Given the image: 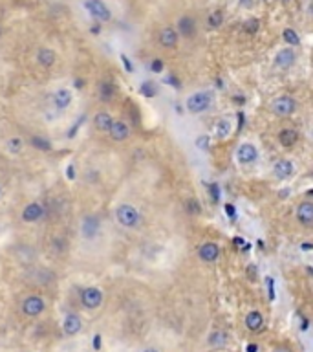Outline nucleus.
I'll use <instances>...</instances> for the list:
<instances>
[{
  "instance_id": "4be33fe9",
  "label": "nucleus",
  "mask_w": 313,
  "mask_h": 352,
  "mask_svg": "<svg viewBox=\"0 0 313 352\" xmlns=\"http://www.w3.org/2000/svg\"><path fill=\"white\" fill-rule=\"evenodd\" d=\"M55 59H57V55H55V52L50 48H40L39 52H37V63L42 68H52L53 64H55Z\"/></svg>"
},
{
  "instance_id": "f8f14e48",
  "label": "nucleus",
  "mask_w": 313,
  "mask_h": 352,
  "mask_svg": "<svg viewBox=\"0 0 313 352\" xmlns=\"http://www.w3.org/2000/svg\"><path fill=\"white\" fill-rule=\"evenodd\" d=\"M44 206L39 202H31L28 204L24 209H22V220L26 224H33V222H39L44 217Z\"/></svg>"
},
{
  "instance_id": "39448f33",
  "label": "nucleus",
  "mask_w": 313,
  "mask_h": 352,
  "mask_svg": "<svg viewBox=\"0 0 313 352\" xmlns=\"http://www.w3.org/2000/svg\"><path fill=\"white\" fill-rule=\"evenodd\" d=\"M81 303L84 304V308H88V310L99 308L103 303V292L99 288H96V286L84 288L81 294Z\"/></svg>"
},
{
  "instance_id": "393cba45",
  "label": "nucleus",
  "mask_w": 313,
  "mask_h": 352,
  "mask_svg": "<svg viewBox=\"0 0 313 352\" xmlns=\"http://www.w3.org/2000/svg\"><path fill=\"white\" fill-rule=\"evenodd\" d=\"M22 147H24V141L20 140V138H10V140L6 141V149L11 154H20Z\"/></svg>"
},
{
  "instance_id": "c03bdc74",
  "label": "nucleus",
  "mask_w": 313,
  "mask_h": 352,
  "mask_svg": "<svg viewBox=\"0 0 313 352\" xmlns=\"http://www.w3.org/2000/svg\"><path fill=\"white\" fill-rule=\"evenodd\" d=\"M92 33H99V26H92Z\"/></svg>"
},
{
  "instance_id": "473e14b6",
  "label": "nucleus",
  "mask_w": 313,
  "mask_h": 352,
  "mask_svg": "<svg viewBox=\"0 0 313 352\" xmlns=\"http://www.w3.org/2000/svg\"><path fill=\"white\" fill-rule=\"evenodd\" d=\"M256 0H238V6L244 8V10H251V8H255Z\"/></svg>"
},
{
  "instance_id": "72a5a7b5",
  "label": "nucleus",
  "mask_w": 313,
  "mask_h": 352,
  "mask_svg": "<svg viewBox=\"0 0 313 352\" xmlns=\"http://www.w3.org/2000/svg\"><path fill=\"white\" fill-rule=\"evenodd\" d=\"M187 209L191 213H200V204H198V200H189V202H187Z\"/></svg>"
},
{
  "instance_id": "5701e85b",
  "label": "nucleus",
  "mask_w": 313,
  "mask_h": 352,
  "mask_svg": "<svg viewBox=\"0 0 313 352\" xmlns=\"http://www.w3.org/2000/svg\"><path fill=\"white\" fill-rule=\"evenodd\" d=\"M282 39H284V43L288 44L289 48H295V46H299V44H300L299 33H297L293 28H284V29H282Z\"/></svg>"
},
{
  "instance_id": "a18cd8bd",
  "label": "nucleus",
  "mask_w": 313,
  "mask_h": 352,
  "mask_svg": "<svg viewBox=\"0 0 313 352\" xmlns=\"http://www.w3.org/2000/svg\"><path fill=\"white\" fill-rule=\"evenodd\" d=\"M143 352H159V350H156V348H145Z\"/></svg>"
},
{
  "instance_id": "c756f323",
  "label": "nucleus",
  "mask_w": 313,
  "mask_h": 352,
  "mask_svg": "<svg viewBox=\"0 0 313 352\" xmlns=\"http://www.w3.org/2000/svg\"><path fill=\"white\" fill-rule=\"evenodd\" d=\"M114 94H116L114 85H110V83H103L101 85V99L103 101H110L112 97H114Z\"/></svg>"
},
{
  "instance_id": "f704fd0d",
  "label": "nucleus",
  "mask_w": 313,
  "mask_h": 352,
  "mask_svg": "<svg viewBox=\"0 0 313 352\" xmlns=\"http://www.w3.org/2000/svg\"><path fill=\"white\" fill-rule=\"evenodd\" d=\"M150 68H152V72H156V73L163 72V63H161L159 59H156V61H152V64H150Z\"/></svg>"
},
{
  "instance_id": "ea45409f",
  "label": "nucleus",
  "mask_w": 313,
  "mask_h": 352,
  "mask_svg": "<svg viewBox=\"0 0 313 352\" xmlns=\"http://www.w3.org/2000/svg\"><path fill=\"white\" fill-rule=\"evenodd\" d=\"M94 345H96V348L101 347V336H96V339H94Z\"/></svg>"
},
{
  "instance_id": "aec40b11",
  "label": "nucleus",
  "mask_w": 313,
  "mask_h": 352,
  "mask_svg": "<svg viewBox=\"0 0 313 352\" xmlns=\"http://www.w3.org/2000/svg\"><path fill=\"white\" fill-rule=\"evenodd\" d=\"M279 141L282 147L291 149V147L299 141V132L295 131V129H282V131L279 132Z\"/></svg>"
},
{
  "instance_id": "1a4fd4ad",
  "label": "nucleus",
  "mask_w": 313,
  "mask_h": 352,
  "mask_svg": "<svg viewBox=\"0 0 313 352\" xmlns=\"http://www.w3.org/2000/svg\"><path fill=\"white\" fill-rule=\"evenodd\" d=\"M101 231V222L97 217H84V220L81 222V233L82 237L86 239V241H92V239H96Z\"/></svg>"
},
{
  "instance_id": "6ab92c4d",
  "label": "nucleus",
  "mask_w": 313,
  "mask_h": 352,
  "mask_svg": "<svg viewBox=\"0 0 313 352\" xmlns=\"http://www.w3.org/2000/svg\"><path fill=\"white\" fill-rule=\"evenodd\" d=\"M112 123H114V118L108 112H97L96 116H94V125H96V129L99 132H106L108 134Z\"/></svg>"
},
{
  "instance_id": "b1692460",
  "label": "nucleus",
  "mask_w": 313,
  "mask_h": 352,
  "mask_svg": "<svg viewBox=\"0 0 313 352\" xmlns=\"http://www.w3.org/2000/svg\"><path fill=\"white\" fill-rule=\"evenodd\" d=\"M29 143L33 145L37 150H42V152H48V150H52V141L46 140V138H42V136H31Z\"/></svg>"
},
{
  "instance_id": "423d86ee",
  "label": "nucleus",
  "mask_w": 313,
  "mask_h": 352,
  "mask_svg": "<svg viewBox=\"0 0 313 352\" xmlns=\"http://www.w3.org/2000/svg\"><path fill=\"white\" fill-rule=\"evenodd\" d=\"M84 8H86L88 13H90L96 20H99V22H108V20L112 19L110 10L103 4L101 0H86Z\"/></svg>"
},
{
  "instance_id": "f03ea898",
  "label": "nucleus",
  "mask_w": 313,
  "mask_h": 352,
  "mask_svg": "<svg viewBox=\"0 0 313 352\" xmlns=\"http://www.w3.org/2000/svg\"><path fill=\"white\" fill-rule=\"evenodd\" d=\"M116 220L123 227H138L141 222V213L132 204H121L116 209Z\"/></svg>"
},
{
  "instance_id": "c85d7f7f",
  "label": "nucleus",
  "mask_w": 313,
  "mask_h": 352,
  "mask_svg": "<svg viewBox=\"0 0 313 352\" xmlns=\"http://www.w3.org/2000/svg\"><path fill=\"white\" fill-rule=\"evenodd\" d=\"M258 28H260V20L255 19V17H251V19H247L246 22H244V29H246V33H249V35H255L256 31H258Z\"/></svg>"
},
{
  "instance_id": "c9c22d12",
  "label": "nucleus",
  "mask_w": 313,
  "mask_h": 352,
  "mask_svg": "<svg viewBox=\"0 0 313 352\" xmlns=\"http://www.w3.org/2000/svg\"><path fill=\"white\" fill-rule=\"evenodd\" d=\"M121 61H123V64L126 66V70L132 72V64H130V61H128V57H126V55H121Z\"/></svg>"
},
{
  "instance_id": "a211bd4d",
  "label": "nucleus",
  "mask_w": 313,
  "mask_h": 352,
  "mask_svg": "<svg viewBox=\"0 0 313 352\" xmlns=\"http://www.w3.org/2000/svg\"><path fill=\"white\" fill-rule=\"evenodd\" d=\"M82 328V323H81V318L75 316V314H68L66 318L63 321V330L66 336H75V334L81 332Z\"/></svg>"
},
{
  "instance_id": "79ce46f5",
  "label": "nucleus",
  "mask_w": 313,
  "mask_h": 352,
  "mask_svg": "<svg viewBox=\"0 0 313 352\" xmlns=\"http://www.w3.org/2000/svg\"><path fill=\"white\" fill-rule=\"evenodd\" d=\"M288 191H289V189H282V193H280V198H286V197H288Z\"/></svg>"
},
{
  "instance_id": "f257e3e1",
  "label": "nucleus",
  "mask_w": 313,
  "mask_h": 352,
  "mask_svg": "<svg viewBox=\"0 0 313 352\" xmlns=\"http://www.w3.org/2000/svg\"><path fill=\"white\" fill-rule=\"evenodd\" d=\"M211 105H212V94L207 90L194 92V94H191L187 97V101H185V106H187V110L191 114H202V112L209 110Z\"/></svg>"
},
{
  "instance_id": "412c9836",
  "label": "nucleus",
  "mask_w": 313,
  "mask_h": 352,
  "mask_svg": "<svg viewBox=\"0 0 313 352\" xmlns=\"http://www.w3.org/2000/svg\"><path fill=\"white\" fill-rule=\"evenodd\" d=\"M246 327L249 328L251 332H258L262 327H264V318L258 310H251L246 316Z\"/></svg>"
},
{
  "instance_id": "2f4dec72",
  "label": "nucleus",
  "mask_w": 313,
  "mask_h": 352,
  "mask_svg": "<svg viewBox=\"0 0 313 352\" xmlns=\"http://www.w3.org/2000/svg\"><path fill=\"white\" fill-rule=\"evenodd\" d=\"M196 145L200 147L202 150H207V147H209V138L207 136H200L196 140Z\"/></svg>"
},
{
  "instance_id": "a19ab883",
  "label": "nucleus",
  "mask_w": 313,
  "mask_h": 352,
  "mask_svg": "<svg viewBox=\"0 0 313 352\" xmlns=\"http://www.w3.org/2000/svg\"><path fill=\"white\" fill-rule=\"evenodd\" d=\"M258 350V347H256V345H253V343H251V345H247V352H256Z\"/></svg>"
},
{
  "instance_id": "dca6fc26",
  "label": "nucleus",
  "mask_w": 313,
  "mask_h": 352,
  "mask_svg": "<svg viewBox=\"0 0 313 352\" xmlns=\"http://www.w3.org/2000/svg\"><path fill=\"white\" fill-rule=\"evenodd\" d=\"M198 255H200V259L203 262H214L220 257V246H218L216 242H205V244L200 246Z\"/></svg>"
},
{
  "instance_id": "4c0bfd02",
  "label": "nucleus",
  "mask_w": 313,
  "mask_h": 352,
  "mask_svg": "<svg viewBox=\"0 0 313 352\" xmlns=\"http://www.w3.org/2000/svg\"><path fill=\"white\" fill-rule=\"evenodd\" d=\"M273 352H291V348L289 347H277Z\"/></svg>"
},
{
  "instance_id": "6e6552de",
  "label": "nucleus",
  "mask_w": 313,
  "mask_h": 352,
  "mask_svg": "<svg viewBox=\"0 0 313 352\" xmlns=\"http://www.w3.org/2000/svg\"><path fill=\"white\" fill-rule=\"evenodd\" d=\"M176 31H178V35H182V37H185V39H191V37H194L196 35V29H198V24H196V20L191 17V15H182L178 19V24H176Z\"/></svg>"
},
{
  "instance_id": "0eeeda50",
  "label": "nucleus",
  "mask_w": 313,
  "mask_h": 352,
  "mask_svg": "<svg viewBox=\"0 0 313 352\" xmlns=\"http://www.w3.org/2000/svg\"><path fill=\"white\" fill-rule=\"evenodd\" d=\"M258 160V149L253 143H242L236 149V162L242 165H251Z\"/></svg>"
},
{
  "instance_id": "bb28decb",
  "label": "nucleus",
  "mask_w": 313,
  "mask_h": 352,
  "mask_svg": "<svg viewBox=\"0 0 313 352\" xmlns=\"http://www.w3.org/2000/svg\"><path fill=\"white\" fill-rule=\"evenodd\" d=\"M207 24L211 26V28H220V26L223 24V13H222V11H220V10L212 11V13L207 17Z\"/></svg>"
},
{
  "instance_id": "49530a36",
  "label": "nucleus",
  "mask_w": 313,
  "mask_h": 352,
  "mask_svg": "<svg viewBox=\"0 0 313 352\" xmlns=\"http://www.w3.org/2000/svg\"><path fill=\"white\" fill-rule=\"evenodd\" d=\"M0 191H2V189H0Z\"/></svg>"
},
{
  "instance_id": "cd10ccee",
  "label": "nucleus",
  "mask_w": 313,
  "mask_h": 352,
  "mask_svg": "<svg viewBox=\"0 0 313 352\" xmlns=\"http://www.w3.org/2000/svg\"><path fill=\"white\" fill-rule=\"evenodd\" d=\"M229 132H231V123L227 120H220L218 121V125H216V136L220 138V140H223V138H227L229 136Z\"/></svg>"
},
{
  "instance_id": "58836bf2",
  "label": "nucleus",
  "mask_w": 313,
  "mask_h": 352,
  "mask_svg": "<svg viewBox=\"0 0 313 352\" xmlns=\"http://www.w3.org/2000/svg\"><path fill=\"white\" fill-rule=\"evenodd\" d=\"M68 178H70V180H73V178H75V174H73V167H72V165H70V167H68Z\"/></svg>"
},
{
  "instance_id": "9d476101",
  "label": "nucleus",
  "mask_w": 313,
  "mask_h": 352,
  "mask_svg": "<svg viewBox=\"0 0 313 352\" xmlns=\"http://www.w3.org/2000/svg\"><path fill=\"white\" fill-rule=\"evenodd\" d=\"M295 61H297V53L293 52V48H282L275 55V66L280 68V70L291 68L295 64Z\"/></svg>"
},
{
  "instance_id": "20e7f679",
  "label": "nucleus",
  "mask_w": 313,
  "mask_h": 352,
  "mask_svg": "<svg viewBox=\"0 0 313 352\" xmlns=\"http://www.w3.org/2000/svg\"><path fill=\"white\" fill-rule=\"evenodd\" d=\"M273 112L280 118H288L297 110V99L291 96H279L271 105Z\"/></svg>"
},
{
  "instance_id": "e433bc0d",
  "label": "nucleus",
  "mask_w": 313,
  "mask_h": 352,
  "mask_svg": "<svg viewBox=\"0 0 313 352\" xmlns=\"http://www.w3.org/2000/svg\"><path fill=\"white\" fill-rule=\"evenodd\" d=\"M223 209L227 211V215H229V217H235V209H233L231 204H226V206H223Z\"/></svg>"
},
{
  "instance_id": "2eb2a0df",
  "label": "nucleus",
  "mask_w": 313,
  "mask_h": 352,
  "mask_svg": "<svg viewBox=\"0 0 313 352\" xmlns=\"http://www.w3.org/2000/svg\"><path fill=\"white\" fill-rule=\"evenodd\" d=\"M108 134H110V138L114 141H125V140H128V136H130V127H128V123L123 120L114 121Z\"/></svg>"
},
{
  "instance_id": "4468645a",
  "label": "nucleus",
  "mask_w": 313,
  "mask_h": 352,
  "mask_svg": "<svg viewBox=\"0 0 313 352\" xmlns=\"http://www.w3.org/2000/svg\"><path fill=\"white\" fill-rule=\"evenodd\" d=\"M158 41L163 48H176V46H178V41H180V35L174 28L167 26V28H163L161 31H159Z\"/></svg>"
},
{
  "instance_id": "f3484780",
  "label": "nucleus",
  "mask_w": 313,
  "mask_h": 352,
  "mask_svg": "<svg viewBox=\"0 0 313 352\" xmlns=\"http://www.w3.org/2000/svg\"><path fill=\"white\" fill-rule=\"evenodd\" d=\"M72 101H73L72 92L68 90V88H59L53 94V105L57 106L59 110H66L68 106L72 105Z\"/></svg>"
},
{
  "instance_id": "9b49d317",
  "label": "nucleus",
  "mask_w": 313,
  "mask_h": 352,
  "mask_svg": "<svg viewBox=\"0 0 313 352\" xmlns=\"http://www.w3.org/2000/svg\"><path fill=\"white\" fill-rule=\"evenodd\" d=\"M297 220L302 224L304 227H311L313 226V204L309 200H304L297 206Z\"/></svg>"
},
{
  "instance_id": "7ed1b4c3",
  "label": "nucleus",
  "mask_w": 313,
  "mask_h": 352,
  "mask_svg": "<svg viewBox=\"0 0 313 352\" xmlns=\"http://www.w3.org/2000/svg\"><path fill=\"white\" fill-rule=\"evenodd\" d=\"M20 310L28 318H37V316H40L46 310V303H44V299L40 295H28L22 301V304H20Z\"/></svg>"
},
{
  "instance_id": "a878e982",
  "label": "nucleus",
  "mask_w": 313,
  "mask_h": 352,
  "mask_svg": "<svg viewBox=\"0 0 313 352\" xmlns=\"http://www.w3.org/2000/svg\"><path fill=\"white\" fill-rule=\"evenodd\" d=\"M227 343V334L226 332H212L211 336H209V345L211 347H222V345H226Z\"/></svg>"
},
{
  "instance_id": "ddd939ff",
  "label": "nucleus",
  "mask_w": 313,
  "mask_h": 352,
  "mask_svg": "<svg viewBox=\"0 0 313 352\" xmlns=\"http://www.w3.org/2000/svg\"><path fill=\"white\" fill-rule=\"evenodd\" d=\"M295 173V165L291 160L288 158H282L279 162H275L273 165V174L277 176L279 180H286V178H291Z\"/></svg>"
},
{
  "instance_id": "37998d69",
  "label": "nucleus",
  "mask_w": 313,
  "mask_h": 352,
  "mask_svg": "<svg viewBox=\"0 0 313 352\" xmlns=\"http://www.w3.org/2000/svg\"><path fill=\"white\" fill-rule=\"evenodd\" d=\"M302 250L304 251H309V250H311V244H302Z\"/></svg>"
},
{
  "instance_id": "7c9ffc66",
  "label": "nucleus",
  "mask_w": 313,
  "mask_h": 352,
  "mask_svg": "<svg viewBox=\"0 0 313 352\" xmlns=\"http://www.w3.org/2000/svg\"><path fill=\"white\" fill-rule=\"evenodd\" d=\"M141 94H143L145 97H152V96H156V90H154V87H152L150 83H143V87H141Z\"/></svg>"
}]
</instances>
